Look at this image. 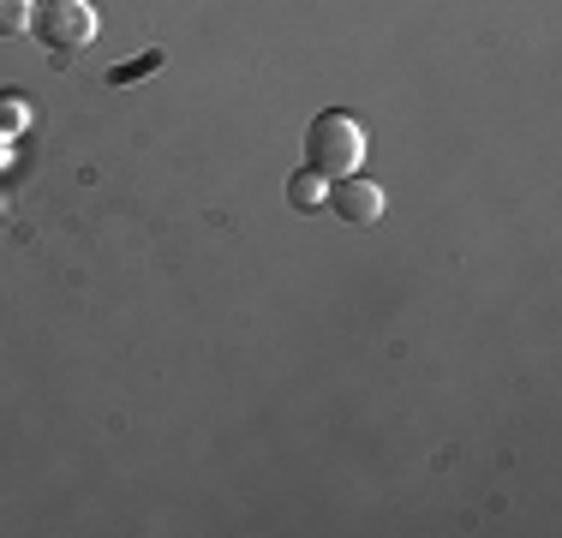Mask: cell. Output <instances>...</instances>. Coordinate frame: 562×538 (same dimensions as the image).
<instances>
[{
	"label": "cell",
	"mask_w": 562,
	"mask_h": 538,
	"mask_svg": "<svg viewBox=\"0 0 562 538\" xmlns=\"http://www.w3.org/2000/svg\"><path fill=\"white\" fill-rule=\"evenodd\" d=\"M305 156H312V168L336 186V180H347V173L359 168V156H366V132H359L353 114H336V108H329V114H317L312 132H305Z\"/></svg>",
	"instance_id": "6da1fadb"
},
{
	"label": "cell",
	"mask_w": 562,
	"mask_h": 538,
	"mask_svg": "<svg viewBox=\"0 0 562 538\" xmlns=\"http://www.w3.org/2000/svg\"><path fill=\"white\" fill-rule=\"evenodd\" d=\"M36 31H43V43L48 48H90L97 43V31H102V19H97V7L90 0H36Z\"/></svg>",
	"instance_id": "7a4b0ae2"
},
{
	"label": "cell",
	"mask_w": 562,
	"mask_h": 538,
	"mask_svg": "<svg viewBox=\"0 0 562 538\" xmlns=\"http://www.w3.org/2000/svg\"><path fill=\"white\" fill-rule=\"evenodd\" d=\"M329 204H336L341 222L366 227V222H378V215H383V204H390V198H383V186H378V180H353V173H347L336 192H329Z\"/></svg>",
	"instance_id": "3957f363"
},
{
	"label": "cell",
	"mask_w": 562,
	"mask_h": 538,
	"mask_svg": "<svg viewBox=\"0 0 562 538\" xmlns=\"http://www.w3.org/2000/svg\"><path fill=\"white\" fill-rule=\"evenodd\" d=\"M288 198H293L300 210H324V204H329V180H324L317 168H305V173H293V180H288Z\"/></svg>",
	"instance_id": "277c9868"
},
{
	"label": "cell",
	"mask_w": 562,
	"mask_h": 538,
	"mask_svg": "<svg viewBox=\"0 0 562 538\" xmlns=\"http://www.w3.org/2000/svg\"><path fill=\"white\" fill-rule=\"evenodd\" d=\"M31 19H36V0H0V36L31 31Z\"/></svg>",
	"instance_id": "5b68a950"
},
{
	"label": "cell",
	"mask_w": 562,
	"mask_h": 538,
	"mask_svg": "<svg viewBox=\"0 0 562 538\" xmlns=\"http://www.w3.org/2000/svg\"><path fill=\"white\" fill-rule=\"evenodd\" d=\"M162 66V48H150V54H138V60H126V66H114V85H132V78H144V72H156Z\"/></svg>",
	"instance_id": "8992f818"
},
{
	"label": "cell",
	"mask_w": 562,
	"mask_h": 538,
	"mask_svg": "<svg viewBox=\"0 0 562 538\" xmlns=\"http://www.w3.org/2000/svg\"><path fill=\"white\" fill-rule=\"evenodd\" d=\"M19 120H24L19 102H0V126H19Z\"/></svg>",
	"instance_id": "52a82bcc"
}]
</instances>
